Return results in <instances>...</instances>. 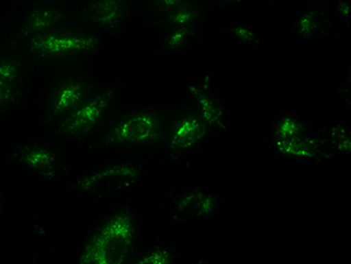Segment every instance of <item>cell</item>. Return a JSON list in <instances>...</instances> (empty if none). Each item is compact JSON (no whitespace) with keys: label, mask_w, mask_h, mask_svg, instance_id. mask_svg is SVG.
Segmentation results:
<instances>
[{"label":"cell","mask_w":351,"mask_h":264,"mask_svg":"<svg viewBox=\"0 0 351 264\" xmlns=\"http://www.w3.org/2000/svg\"><path fill=\"white\" fill-rule=\"evenodd\" d=\"M133 219L130 209L112 216L86 245L80 257L82 264H121L131 252Z\"/></svg>","instance_id":"6da1fadb"},{"label":"cell","mask_w":351,"mask_h":264,"mask_svg":"<svg viewBox=\"0 0 351 264\" xmlns=\"http://www.w3.org/2000/svg\"><path fill=\"white\" fill-rule=\"evenodd\" d=\"M141 170L133 165H116L84 178L74 187L97 198L114 195L127 189L141 178Z\"/></svg>","instance_id":"7a4b0ae2"},{"label":"cell","mask_w":351,"mask_h":264,"mask_svg":"<svg viewBox=\"0 0 351 264\" xmlns=\"http://www.w3.org/2000/svg\"><path fill=\"white\" fill-rule=\"evenodd\" d=\"M161 136V122L154 115L141 114L132 116L111 130L101 144H134L158 141Z\"/></svg>","instance_id":"3957f363"},{"label":"cell","mask_w":351,"mask_h":264,"mask_svg":"<svg viewBox=\"0 0 351 264\" xmlns=\"http://www.w3.org/2000/svg\"><path fill=\"white\" fill-rule=\"evenodd\" d=\"M114 88L106 91L95 100L90 101L84 108L76 110L68 119H66L57 132L60 134H69L73 136H82L88 133L98 120L101 119L103 112L108 109L111 99L114 97Z\"/></svg>","instance_id":"277c9868"},{"label":"cell","mask_w":351,"mask_h":264,"mask_svg":"<svg viewBox=\"0 0 351 264\" xmlns=\"http://www.w3.org/2000/svg\"><path fill=\"white\" fill-rule=\"evenodd\" d=\"M98 45L95 38H63L56 35H39L30 40V51L38 57L60 55L66 52L92 50Z\"/></svg>","instance_id":"5b68a950"},{"label":"cell","mask_w":351,"mask_h":264,"mask_svg":"<svg viewBox=\"0 0 351 264\" xmlns=\"http://www.w3.org/2000/svg\"><path fill=\"white\" fill-rule=\"evenodd\" d=\"M217 200L199 190L190 192L182 197L176 204L173 219L179 224H185L192 219L203 217L215 209Z\"/></svg>","instance_id":"8992f818"},{"label":"cell","mask_w":351,"mask_h":264,"mask_svg":"<svg viewBox=\"0 0 351 264\" xmlns=\"http://www.w3.org/2000/svg\"><path fill=\"white\" fill-rule=\"evenodd\" d=\"M125 12V0H93L84 10V17L116 33L120 29Z\"/></svg>","instance_id":"52a82bcc"},{"label":"cell","mask_w":351,"mask_h":264,"mask_svg":"<svg viewBox=\"0 0 351 264\" xmlns=\"http://www.w3.org/2000/svg\"><path fill=\"white\" fill-rule=\"evenodd\" d=\"M15 157L19 162L30 167L46 179L52 180L56 176L57 156L50 149L36 145H27L16 152Z\"/></svg>","instance_id":"ba28073f"},{"label":"cell","mask_w":351,"mask_h":264,"mask_svg":"<svg viewBox=\"0 0 351 264\" xmlns=\"http://www.w3.org/2000/svg\"><path fill=\"white\" fill-rule=\"evenodd\" d=\"M87 90L88 85L82 81H68L66 84L57 87L52 95L49 106L47 121L53 120L56 116L60 115L66 110L71 109L76 103H79Z\"/></svg>","instance_id":"9c48e42d"},{"label":"cell","mask_w":351,"mask_h":264,"mask_svg":"<svg viewBox=\"0 0 351 264\" xmlns=\"http://www.w3.org/2000/svg\"><path fill=\"white\" fill-rule=\"evenodd\" d=\"M206 125L202 123L201 121L195 119L184 121L171 140L173 154H178L182 149H190L191 146L197 144L206 136Z\"/></svg>","instance_id":"30bf717a"},{"label":"cell","mask_w":351,"mask_h":264,"mask_svg":"<svg viewBox=\"0 0 351 264\" xmlns=\"http://www.w3.org/2000/svg\"><path fill=\"white\" fill-rule=\"evenodd\" d=\"M276 147L282 154L298 156V157L317 158L322 155V140L304 138L303 135L291 138V139L278 140Z\"/></svg>","instance_id":"8fae6325"},{"label":"cell","mask_w":351,"mask_h":264,"mask_svg":"<svg viewBox=\"0 0 351 264\" xmlns=\"http://www.w3.org/2000/svg\"><path fill=\"white\" fill-rule=\"evenodd\" d=\"M331 29L330 16L325 11L313 10L303 15L298 23V33L303 38H316Z\"/></svg>","instance_id":"7c38bea8"},{"label":"cell","mask_w":351,"mask_h":264,"mask_svg":"<svg viewBox=\"0 0 351 264\" xmlns=\"http://www.w3.org/2000/svg\"><path fill=\"white\" fill-rule=\"evenodd\" d=\"M63 16L64 15L60 11L55 9H39V10L33 11L28 17L23 29L21 30L20 35L28 36L39 30L50 28L58 21L62 20Z\"/></svg>","instance_id":"4fadbf2b"},{"label":"cell","mask_w":351,"mask_h":264,"mask_svg":"<svg viewBox=\"0 0 351 264\" xmlns=\"http://www.w3.org/2000/svg\"><path fill=\"white\" fill-rule=\"evenodd\" d=\"M190 92L196 97V99L201 104L202 112L203 117L206 119L210 125H215L220 128H226V125L223 123V111L221 108L220 103L213 98L210 95H206L204 91L199 90L197 87L191 86Z\"/></svg>","instance_id":"5bb4252c"},{"label":"cell","mask_w":351,"mask_h":264,"mask_svg":"<svg viewBox=\"0 0 351 264\" xmlns=\"http://www.w3.org/2000/svg\"><path fill=\"white\" fill-rule=\"evenodd\" d=\"M306 127L301 122L293 120L291 117H285L276 128V136L279 140L291 139L304 134Z\"/></svg>","instance_id":"9a60e30c"},{"label":"cell","mask_w":351,"mask_h":264,"mask_svg":"<svg viewBox=\"0 0 351 264\" xmlns=\"http://www.w3.org/2000/svg\"><path fill=\"white\" fill-rule=\"evenodd\" d=\"M331 141L332 144L336 146L337 149L341 152H350L351 151V139L349 133L346 132L344 127L341 125H336L331 130Z\"/></svg>","instance_id":"2e32d148"},{"label":"cell","mask_w":351,"mask_h":264,"mask_svg":"<svg viewBox=\"0 0 351 264\" xmlns=\"http://www.w3.org/2000/svg\"><path fill=\"white\" fill-rule=\"evenodd\" d=\"M20 71V62L14 58H6L0 62V79L6 82H12Z\"/></svg>","instance_id":"e0dca14e"},{"label":"cell","mask_w":351,"mask_h":264,"mask_svg":"<svg viewBox=\"0 0 351 264\" xmlns=\"http://www.w3.org/2000/svg\"><path fill=\"white\" fill-rule=\"evenodd\" d=\"M193 35H195V32L191 28H180V29L176 30L174 34L169 36V39L166 43V47L169 50H176L181 46L185 45L191 38H193Z\"/></svg>","instance_id":"ac0fdd59"},{"label":"cell","mask_w":351,"mask_h":264,"mask_svg":"<svg viewBox=\"0 0 351 264\" xmlns=\"http://www.w3.org/2000/svg\"><path fill=\"white\" fill-rule=\"evenodd\" d=\"M197 17H198V14L196 10L185 8V9L176 11L173 15L169 16L166 22L169 25H186L191 23L192 21L196 20Z\"/></svg>","instance_id":"d6986e66"},{"label":"cell","mask_w":351,"mask_h":264,"mask_svg":"<svg viewBox=\"0 0 351 264\" xmlns=\"http://www.w3.org/2000/svg\"><path fill=\"white\" fill-rule=\"evenodd\" d=\"M141 264H169L171 263V254L163 249H155L144 259L139 261Z\"/></svg>","instance_id":"ffe728a7"},{"label":"cell","mask_w":351,"mask_h":264,"mask_svg":"<svg viewBox=\"0 0 351 264\" xmlns=\"http://www.w3.org/2000/svg\"><path fill=\"white\" fill-rule=\"evenodd\" d=\"M232 33L236 35L238 39L245 43H250V44H258L260 40L257 39L256 35L254 34L251 30L246 29V28H241V27H237L232 29Z\"/></svg>","instance_id":"44dd1931"},{"label":"cell","mask_w":351,"mask_h":264,"mask_svg":"<svg viewBox=\"0 0 351 264\" xmlns=\"http://www.w3.org/2000/svg\"><path fill=\"white\" fill-rule=\"evenodd\" d=\"M338 9H339V12H341V16H343L344 19H348V17H349L350 5H349V3H348L346 0H341V1H339V4H338Z\"/></svg>","instance_id":"7402d4cb"},{"label":"cell","mask_w":351,"mask_h":264,"mask_svg":"<svg viewBox=\"0 0 351 264\" xmlns=\"http://www.w3.org/2000/svg\"><path fill=\"white\" fill-rule=\"evenodd\" d=\"M160 1H161L163 5L174 6L176 5L179 1H181V0H160Z\"/></svg>","instance_id":"603a6c76"},{"label":"cell","mask_w":351,"mask_h":264,"mask_svg":"<svg viewBox=\"0 0 351 264\" xmlns=\"http://www.w3.org/2000/svg\"><path fill=\"white\" fill-rule=\"evenodd\" d=\"M227 1H241V0H227Z\"/></svg>","instance_id":"cb8c5ba5"},{"label":"cell","mask_w":351,"mask_h":264,"mask_svg":"<svg viewBox=\"0 0 351 264\" xmlns=\"http://www.w3.org/2000/svg\"><path fill=\"white\" fill-rule=\"evenodd\" d=\"M0 211H1V205H0Z\"/></svg>","instance_id":"d4e9b609"},{"label":"cell","mask_w":351,"mask_h":264,"mask_svg":"<svg viewBox=\"0 0 351 264\" xmlns=\"http://www.w3.org/2000/svg\"><path fill=\"white\" fill-rule=\"evenodd\" d=\"M0 101H1V98H0Z\"/></svg>","instance_id":"484cf974"}]
</instances>
